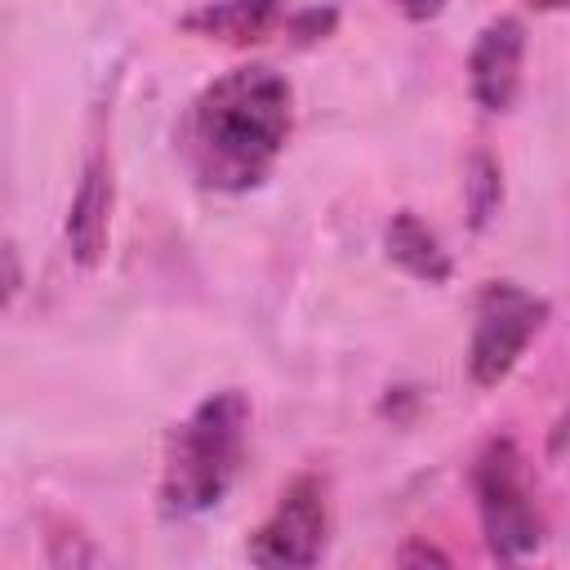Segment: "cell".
Wrapping results in <instances>:
<instances>
[{"instance_id":"obj_2","label":"cell","mask_w":570,"mask_h":570,"mask_svg":"<svg viewBox=\"0 0 570 570\" xmlns=\"http://www.w3.org/2000/svg\"><path fill=\"white\" fill-rule=\"evenodd\" d=\"M249 436V396L240 387L209 392L165 436L160 459V508L169 517H200L218 508L240 476Z\"/></svg>"},{"instance_id":"obj_11","label":"cell","mask_w":570,"mask_h":570,"mask_svg":"<svg viewBox=\"0 0 570 570\" xmlns=\"http://www.w3.org/2000/svg\"><path fill=\"white\" fill-rule=\"evenodd\" d=\"M18 289H22V258L9 240H0V312L13 303Z\"/></svg>"},{"instance_id":"obj_4","label":"cell","mask_w":570,"mask_h":570,"mask_svg":"<svg viewBox=\"0 0 570 570\" xmlns=\"http://www.w3.org/2000/svg\"><path fill=\"white\" fill-rule=\"evenodd\" d=\"M548 298L512 285V281H490L476 298V325H472V343H468V374L476 387H494L503 383L517 361L525 356V347L539 338V330L548 325Z\"/></svg>"},{"instance_id":"obj_13","label":"cell","mask_w":570,"mask_h":570,"mask_svg":"<svg viewBox=\"0 0 570 570\" xmlns=\"http://www.w3.org/2000/svg\"><path fill=\"white\" fill-rule=\"evenodd\" d=\"M401 561H441V566H445L450 557H445V552H436V548H405V552H401Z\"/></svg>"},{"instance_id":"obj_9","label":"cell","mask_w":570,"mask_h":570,"mask_svg":"<svg viewBox=\"0 0 570 570\" xmlns=\"http://www.w3.org/2000/svg\"><path fill=\"white\" fill-rule=\"evenodd\" d=\"M281 9H285V0H209L196 13H187L183 27L196 36H209V40L249 45V40H263L281 22Z\"/></svg>"},{"instance_id":"obj_1","label":"cell","mask_w":570,"mask_h":570,"mask_svg":"<svg viewBox=\"0 0 570 570\" xmlns=\"http://www.w3.org/2000/svg\"><path fill=\"white\" fill-rule=\"evenodd\" d=\"M289 129V80L267 62H249L223 71L191 98L178 125V151L205 191H249L272 174Z\"/></svg>"},{"instance_id":"obj_3","label":"cell","mask_w":570,"mask_h":570,"mask_svg":"<svg viewBox=\"0 0 570 570\" xmlns=\"http://www.w3.org/2000/svg\"><path fill=\"white\" fill-rule=\"evenodd\" d=\"M472 494H476V517H481L490 557L521 561L543 543V534H548L543 508L530 485L525 454L512 436L485 441V450L472 463Z\"/></svg>"},{"instance_id":"obj_14","label":"cell","mask_w":570,"mask_h":570,"mask_svg":"<svg viewBox=\"0 0 570 570\" xmlns=\"http://www.w3.org/2000/svg\"><path fill=\"white\" fill-rule=\"evenodd\" d=\"M530 4H534V9H561L566 0H530Z\"/></svg>"},{"instance_id":"obj_5","label":"cell","mask_w":570,"mask_h":570,"mask_svg":"<svg viewBox=\"0 0 570 570\" xmlns=\"http://www.w3.org/2000/svg\"><path fill=\"white\" fill-rule=\"evenodd\" d=\"M330 543V499L321 476H298L285 485L267 521L249 539L254 566H316Z\"/></svg>"},{"instance_id":"obj_12","label":"cell","mask_w":570,"mask_h":570,"mask_svg":"<svg viewBox=\"0 0 570 570\" xmlns=\"http://www.w3.org/2000/svg\"><path fill=\"white\" fill-rule=\"evenodd\" d=\"M392 4H396V9H401L410 22H432V18H436V13H441L450 0H392Z\"/></svg>"},{"instance_id":"obj_6","label":"cell","mask_w":570,"mask_h":570,"mask_svg":"<svg viewBox=\"0 0 570 570\" xmlns=\"http://www.w3.org/2000/svg\"><path fill=\"white\" fill-rule=\"evenodd\" d=\"M521 67H525V27L521 18H494L481 27L468 53V89L476 107L485 111H512L521 94Z\"/></svg>"},{"instance_id":"obj_7","label":"cell","mask_w":570,"mask_h":570,"mask_svg":"<svg viewBox=\"0 0 570 570\" xmlns=\"http://www.w3.org/2000/svg\"><path fill=\"white\" fill-rule=\"evenodd\" d=\"M111 200H116V187H111V165L107 156H89L85 174H80V187L71 196V209H67V245H71V258L80 267H98L102 254H107V236H111Z\"/></svg>"},{"instance_id":"obj_8","label":"cell","mask_w":570,"mask_h":570,"mask_svg":"<svg viewBox=\"0 0 570 570\" xmlns=\"http://www.w3.org/2000/svg\"><path fill=\"white\" fill-rule=\"evenodd\" d=\"M383 249H387V258H392L401 272H410L414 281H428V285H441V281H450V272H454L450 249L441 245V236H436L419 214H410V209L392 214V223H387V232H383Z\"/></svg>"},{"instance_id":"obj_10","label":"cell","mask_w":570,"mask_h":570,"mask_svg":"<svg viewBox=\"0 0 570 570\" xmlns=\"http://www.w3.org/2000/svg\"><path fill=\"white\" fill-rule=\"evenodd\" d=\"M499 200H503L499 165L490 156H472V165H468V214H472V227H485L494 218Z\"/></svg>"}]
</instances>
